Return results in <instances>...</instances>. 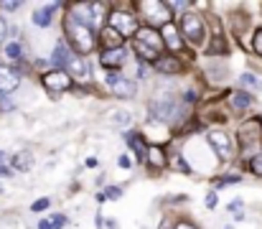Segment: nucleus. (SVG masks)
Segmentation results:
<instances>
[{"mask_svg":"<svg viewBox=\"0 0 262 229\" xmlns=\"http://www.w3.org/2000/svg\"><path fill=\"white\" fill-rule=\"evenodd\" d=\"M255 51L262 56V31H257V33H255Z\"/></svg>","mask_w":262,"mask_h":229,"instance_id":"29","label":"nucleus"},{"mask_svg":"<svg viewBox=\"0 0 262 229\" xmlns=\"http://www.w3.org/2000/svg\"><path fill=\"white\" fill-rule=\"evenodd\" d=\"M150 163H153V165H163V163H166V160H163V153L150 151Z\"/></svg>","mask_w":262,"mask_h":229,"instance_id":"26","label":"nucleus"},{"mask_svg":"<svg viewBox=\"0 0 262 229\" xmlns=\"http://www.w3.org/2000/svg\"><path fill=\"white\" fill-rule=\"evenodd\" d=\"M67 67H69V72L74 74V79H87V64H84V59H79V56H69V61H67Z\"/></svg>","mask_w":262,"mask_h":229,"instance_id":"12","label":"nucleus"},{"mask_svg":"<svg viewBox=\"0 0 262 229\" xmlns=\"http://www.w3.org/2000/svg\"><path fill=\"white\" fill-rule=\"evenodd\" d=\"M161 229H171V222H163V227Z\"/></svg>","mask_w":262,"mask_h":229,"instance_id":"39","label":"nucleus"},{"mask_svg":"<svg viewBox=\"0 0 262 229\" xmlns=\"http://www.w3.org/2000/svg\"><path fill=\"white\" fill-rule=\"evenodd\" d=\"M102 41H104L107 51H110V49H122V36H120L115 28H110V26L102 31Z\"/></svg>","mask_w":262,"mask_h":229,"instance_id":"11","label":"nucleus"},{"mask_svg":"<svg viewBox=\"0 0 262 229\" xmlns=\"http://www.w3.org/2000/svg\"><path fill=\"white\" fill-rule=\"evenodd\" d=\"M173 115H176L173 99H158V102H153V120H171Z\"/></svg>","mask_w":262,"mask_h":229,"instance_id":"9","label":"nucleus"},{"mask_svg":"<svg viewBox=\"0 0 262 229\" xmlns=\"http://www.w3.org/2000/svg\"><path fill=\"white\" fill-rule=\"evenodd\" d=\"M49 204H51L49 199H38V201L33 204V212H43V209H49Z\"/></svg>","mask_w":262,"mask_h":229,"instance_id":"27","label":"nucleus"},{"mask_svg":"<svg viewBox=\"0 0 262 229\" xmlns=\"http://www.w3.org/2000/svg\"><path fill=\"white\" fill-rule=\"evenodd\" d=\"M18 84H20L18 72H13L10 67H3V64H0V92H3V94H5V92H13Z\"/></svg>","mask_w":262,"mask_h":229,"instance_id":"8","label":"nucleus"},{"mask_svg":"<svg viewBox=\"0 0 262 229\" xmlns=\"http://www.w3.org/2000/svg\"><path fill=\"white\" fill-rule=\"evenodd\" d=\"M171 8H176V10H183V8H188V3H171Z\"/></svg>","mask_w":262,"mask_h":229,"instance_id":"35","label":"nucleus"},{"mask_svg":"<svg viewBox=\"0 0 262 229\" xmlns=\"http://www.w3.org/2000/svg\"><path fill=\"white\" fill-rule=\"evenodd\" d=\"M176 229H193V227H188V224H178Z\"/></svg>","mask_w":262,"mask_h":229,"instance_id":"38","label":"nucleus"},{"mask_svg":"<svg viewBox=\"0 0 262 229\" xmlns=\"http://www.w3.org/2000/svg\"><path fill=\"white\" fill-rule=\"evenodd\" d=\"M166 46H171V49H181V38H178V31H176L173 26H168L166 23Z\"/></svg>","mask_w":262,"mask_h":229,"instance_id":"19","label":"nucleus"},{"mask_svg":"<svg viewBox=\"0 0 262 229\" xmlns=\"http://www.w3.org/2000/svg\"><path fill=\"white\" fill-rule=\"evenodd\" d=\"M3 8H5V10H18L20 3H3Z\"/></svg>","mask_w":262,"mask_h":229,"instance_id":"33","label":"nucleus"},{"mask_svg":"<svg viewBox=\"0 0 262 229\" xmlns=\"http://www.w3.org/2000/svg\"><path fill=\"white\" fill-rule=\"evenodd\" d=\"M5 33H8V26H5V20L0 18V44H3V38H5Z\"/></svg>","mask_w":262,"mask_h":229,"instance_id":"32","label":"nucleus"},{"mask_svg":"<svg viewBox=\"0 0 262 229\" xmlns=\"http://www.w3.org/2000/svg\"><path fill=\"white\" fill-rule=\"evenodd\" d=\"M110 28H115L120 36H133L138 33V23L130 13H112L110 15Z\"/></svg>","mask_w":262,"mask_h":229,"instance_id":"3","label":"nucleus"},{"mask_svg":"<svg viewBox=\"0 0 262 229\" xmlns=\"http://www.w3.org/2000/svg\"><path fill=\"white\" fill-rule=\"evenodd\" d=\"M67 33H69V38H72V44L82 51V54H87L94 49V36H92V28L87 26H82L77 18H72L69 15V20H67Z\"/></svg>","mask_w":262,"mask_h":229,"instance_id":"2","label":"nucleus"},{"mask_svg":"<svg viewBox=\"0 0 262 229\" xmlns=\"http://www.w3.org/2000/svg\"><path fill=\"white\" fill-rule=\"evenodd\" d=\"M112 122H115V125H120V128H125V125L130 122V112H125V110L112 112Z\"/></svg>","mask_w":262,"mask_h":229,"instance_id":"22","label":"nucleus"},{"mask_svg":"<svg viewBox=\"0 0 262 229\" xmlns=\"http://www.w3.org/2000/svg\"><path fill=\"white\" fill-rule=\"evenodd\" d=\"M120 194H122L120 189H107V194H104V199H107V196H110V199H117Z\"/></svg>","mask_w":262,"mask_h":229,"instance_id":"30","label":"nucleus"},{"mask_svg":"<svg viewBox=\"0 0 262 229\" xmlns=\"http://www.w3.org/2000/svg\"><path fill=\"white\" fill-rule=\"evenodd\" d=\"M13 165H15L18 171H28V168L33 165V158H31V153H18V155L13 158Z\"/></svg>","mask_w":262,"mask_h":229,"instance_id":"17","label":"nucleus"},{"mask_svg":"<svg viewBox=\"0 0 262 229\" xmlns=\"http://www.w3.org/2000/svg\"><path fill=\"white\" fill-rule=\"evenodd\" d=\"M239 84H242L245 89H252V92H260L262 89V81L257 79V76H252V74H242L239 76Z\"/></svg>","mask_w":262,"mask_h":229,"instance_id":"18","label":"nucleus"},{"mask_svg":"<svg viewBox=\"0 0 262 229\" xmlns=\"http://www.w3.org/2000/svg\"><path fill=\"white\" fill-rule=\"evenodd\" d=\"M206 206H209V209L216 206V194H209V196H206Z\"/></svg>","mask_w":262,"mask_h":229,"instance_id":"31","label":"nucleus"},{"mask_svg":"<svg viewBox=\"0 0 262 229\" xmlns=\"http://www.w3.org/2000/svg\"><path fill=\"white\" fill-rule=\"evenodd\" d=\"M161 46H163V41H161V36H158L153 28H140V31H138L135 51H138L140 56H145L148 61H156V54L161 51Z\"/></svg>","mask_w":262,"mask_h":229,"instance_id":"1","label":"nucleus"},{"mask_svg":"<svg viewBox=\"0 0 262 229\" xmlns=\"http://www.w3.org/2000/svg\"><path fill=\"white\" fill-rule=\"evenodd\" d=\"M183 33H186V38L191 44H201V38H204V23H201V18L193 15V13H186L183 15Z\"/></svg>","mask_w":262,"mask_h":229,"instance_id":"4","label":"nucleus"},{"mask_svg":"<svg viewBox=\"0 0 262 229\" xmlns=\"http://www.w3.org/2000/svg\"><path fill=\"white\" fill-rule=\"evenodd\" d=\"M140 10H143V13H148V18H150L153 23H168V18H171V13H168V5H166V3L145 0V3H140Z\"/></svg>","mask_w":262,"mask_h":229,"instance_id":"5","label":"nucleus"},{"mask_svg":"<svg viewBox=\"0 0 262 229\" xmlns=\"http://www.w3.org/2000/svg\"><path fill=\"white\" fill-rule=\"evenodd\" d=\"M209 143L214 145V151L219 153L222 158H229V153H232V143H229V138H227L224 133H209Z\"/></svg>","mask_w":262,"mask_h":229,"instance_id":"10","label":"nucleus"},{"mask_svg":"<svg viewBox=\"0 0 262 229\" xmlns=\"http://www.w3.org/2000/svg\"><path fill=\"white\" fill-rule=\"evenodd\" d=\"M156 69L166 72V74H173V72H178V61L171 59V56H161V59H156Z\"/></svg>","mask_w":262,"mask_h":229,"instance_id":"15","label":"nucleus"},{"mask_svg":"<svg viewBox=\"0 0 262 229\" xmlns=\"http://www.w3.org/2000/svg\"><path fill=\"white\" fill-rule=\"evenodd\" d=\"M43 84H46L49 92L59 94V92H64V89L72 87V79H69V74H64V72H51V74L43 76Z\"/></svg>","mask_w":262,"mask_h":229,"instance_id":"7","label":"nucleus"},{"mask_svg":"<svg viewBox=\"0 0 262 229\" xmlns=\"http://www.w3.org/2000/svg\"><path fill=\"white\" fill-rule=\"evenodd\" d=\"M250 94H245V92H237L234 97H232V105L237 107V110H245V107H250Z\"/></svg>","mask_w":262,"mask_h":229,"instance_id":"21","label":"nucleus"},{"mask_svg":"<svg viewBox=\"0 0 262 229\" xmlns=\"http://www.w3.org/2000/svg\"><path fill=\"white\" fill-rule=\"evenodd\" d=\"M38 229H51V227H49V222H41V227Z\"/></svg>","mask_w":262,"mask_h":229,"instance_id":"37","label":"nucleus"},{"mask_svg":"<svg viewBox=\"0 0 262 229\" xmlns=\"http://www.w3.org/2000/svg\"><path fill=\"white\" fill-rule=\"evenodd\" d=\"M122 61H125V51L122 49H110V51L102 54V64L104 67H120Z\"/></svg>","mask_w":262,"mask_h":229,"instance_id":"13","label":"nucleus"},{"mask_svg":"<svg viewBox=\"0 0 262 229\" xmlns=\"http://www.w3.org/2000/svg\"><path fill=\"white\" fill-rule=\"evenodd\" d=\"M54 8H56V5H46L43 10H36V13H33V23L46 28V26L51 23V13H54Z\"/></svg>","mask_w":262,"mask_h":229,"instance_id":"14","label":"nucleus"},{"mask_svg":"<svg viewBox=\"0 0 262 229\" xmlns=\"http://www.w3.org/2000/svg\"><path fill=\"white\" fill-rule=\"evenodd\" d=\"M252 171H255L257 176H262V155H257V158H252Z\"/></svg>","mask_w":262,"mask_h":229,"instance_id":"28","label":"nucleus"},{"mask_svg":"<svg viewBox=\"0 0 262 229\" xmlns=\"http://www.w3.org/2000/svg\"><path fill=\"white\" fill-rule=\"evenodd\" d=\"M229 209H232V212H237V209H242V201H239V199H237V201H234V204H232V206H229Z\"/></svg>","mask_w":262,"mask_h":229,"instance_id":"36","label":"nucleus"},{"mask_svg":"<svg viewBox=\"0 0 262 229\" xmlns=\"http://www.w3.org/2000/svg\"><path fill=\"white\" fill-rule=\"evenodd\" d=\"M5 51H8V56H10V59H20V46H18V44H8V49H5Z\"/></svg>","mask_w":262,"mask_h":229,"instance_id":"24","label":"nucleus"},{"mask_svg":"<svg viewBox=\"0 0 262 229\" xmlns=\"http://www.w3.org/2000/svg\"><path fill=\"white\" fill-rule=\"evenodd\" d=\"M64 224H67V217H61V214H56L54 219H49V227L51 229H61Z\"/></svg>","mask_w":262,"mask_h":229,"instance_id":"23","label":"nucleus"},{"mask_svg":"<svg viewBox=\"0 0 262 229\" xmlns=\"http://www.w3.org/2000/svg\"><path fill=\"white\" fill-rule=\"evenodd\" d=\"M3 158H5V153H3V151H0V163H3Z\"/></svg>","mask_w":262,"mask_h":229,"instance_id":"40","label":"nucleus"},{"mask_svg":"<svg viewBox=\"0 0 262 229\" xmlns=\"http://www.w3.org/2000/svg\"><path fill=\"white\" fill-rule=\"evenodd\" d=\"M51 61H54V67H67V61H69V51H67V46H64V44H59V46L54 49Z\"/></svg>","mask_w":262,"mask_h":229,"instance_id":"16","label":"nucleus"},{"mask_svg":"<svg viewBox=\"0 0 262 229\" xmlns=\"http://www.w3.org/2000/svg\"><path fill=\"white\" fill-rule=\"evenodd\" d=\"M120 165H122V168H130L133 163H130V158H125V155H122V158H120Z\"/></svg>","mask_w":262,"mask_h":229,"instance_id":"34","label":"nucleus"},{"mask_svg":"<svg viewBox=\"0 0 262 229\" xmlns=\"http://www.w3.org/2000/svg\"><path fill=\"white\" fill-rule=\"evenodd\" d=\"M107 87H110L115 94H120V97H130V94L135 92L133 84H130V79H125L120 72H110V74H107Z\"/></svg>","mask_w":262,"mask_h":229,"instance_id":"6","label":"nucleus"},{"mask_svg":"<svg viewBox=\"0 0 262 229\" xmlns=\"http://www.w3.org/2000/svg\"><path fill=\"white\" fill-rule=\"evenodd\" d=\"M8 110H13V99H8V97L0 92V112H8Z\"/></svg>","mask_w":262,"mask_h":229,"instance_id":"25","label":"nucleus"},{"mask_svg":"<svg viewBox=\"0 0 262 229\" xmlns=\"http://www.w3.org/2000/svg\"><path fill=\"white\" fill-rule=\"evenodd\" d=\"M127 145L138 153V158H145V145H143V140H140L138 135H130V138H127Z\"/></svg>","mask_w":262,"mask_h":229,"instance_id":"20","label":"nucleus"}]
</instances>
